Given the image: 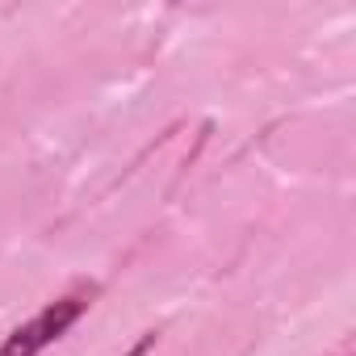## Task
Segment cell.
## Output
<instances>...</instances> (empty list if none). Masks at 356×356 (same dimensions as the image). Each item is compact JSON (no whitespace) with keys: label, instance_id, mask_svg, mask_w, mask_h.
Instances as JSON below:
<instances>
[{"label":"cell","instance_id":"obj_1","mask_svg":"<svg viewBox=\"0 0 356 356\" xmlns=\"http://www.w3.org/2000/svg\"><path fill=\"white\" fill-rule=\"evenodd\" d=\"M88 306H92V302H88V293H84V289H76V293H63V298L47 302L30 323L13 327V331L5 335V343H0V356H42L51 343H59V339L80 323V314H84Z\"/></svg>","mask_w":356,"mask_h":356}]
</instances>
